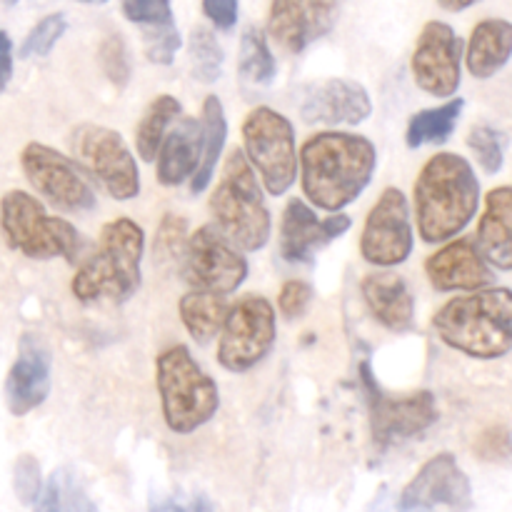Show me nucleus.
<instances>
[{
    "mask_svg": "<svg viewBox=\"0 0 512 512\" xmlns=\"http://www.w3.org/2000/svg\"><path fill=\"white\" fill-rule=\"evenodd\" d=\"M243 153L273 198L288 193L298 178V143L293 123L278 110L258 105L243 120Z\"/></svg>",
    "mask_w": 512,
    "mask_h": 512,
    "instance_id": "nucleus-8",
    "label": "nucleus"
},
{
    "mask_svg": "<svg viewBox=\"0 0 512 512\" xmlns=\"http://www.w3.org/2000/svg\"><path fill=\"white\" fill-rule=\"evenodd\" d=\"M465 110L463 98H448V103L438 108H425L410 118L408 130H405V143L410 150H418L423 145H440L455 133L458 120Z\"/></svg>",
    "mask_w": 512,
    "mask_h": 512,
    "instance_id": "nucleus-29",
    "label": "nucleus"
},
{
    "mask_svg": "<svg viewBox=\"0 0 512 512\" xmlns=\"http://www.w3.org/2000/svg\"><path fill=\"white\" fill-rule=\"evenodd\" d=\"M50 370L53 358L43 340L35 333H23L18 343V355L5 378L3 393L13 418H25L50 395Z\"/></svg>",
    "mask_w": 512,
    "mask_h": 512,
    "instance_id": "nucleus-20",
    "label": "nucleus"
},
{
    "mask_svg": "<svg viewBox=\"0 0 512 512\" xmlns=\"http://www.w3.org/2000/svg\"><path fill=\"white\" fill-rule=\"evenodd\" d=\"M203 155H200L198 170L190 178V193L198 195L213 180L215 168L220 163V155L225 150V140H228V118H225L223 100L218 95H208L203 100Z\"/></svg>",
    "mask_w": 512,
    "mask_h": 512,
    "instance_id": "nucleus-27",
    "label": "nucleus"
},
{
    "mask_svg": "<svg viewBox=\"0 0 512 512\" xmlns=\"http://www.w3.org/2000/svg\"><path fill=\"white\" fill-rule=\"evenodd\" d=\"M180 113H183V105L173 95H158L145 108L143 118H140L138 128H135V150H138V155L145 163H155L160 143H163L170 125L180 118Z\"/></svg>",
    "mask_w": 512,
    "mask_h": 512,
    "instance_id": "nucleus-30",
    "label": "nucleus"
},
{
    "mask_svg": "<svg viewBox=\"0 0 512 512\" xmlns=\"http://www.w3.org/2000/svg\"><path fill=\"white\" fill-rule=\"evenodd\" d=\"M228 308V295L208 293V290L195 288H190L178 303L180 320H183L185 330L200 345L210 343L220 333V328L225 323V315H228Z\"/></svg>",
    "mask_w": 512,
    "mask_h": 512,
    "instance_id": "nucleus-28",
    "label": "nucleus"
},
{
    "mask_svg": "<svg viewBox=\"0 0 512 512\" xmlns=\"http://www.w3.org/2000/svg\"><path fill=\"white\" fill-rule=\"evenodd\" d=\"M360 378L368 390L373 443L380 450L418 438L438 423V403H435V395L430 390H418V393L393 398V395L380 390L368 360L360 363Z\"/></svg>",
    "mask_w": 512,
    "mask_h": 512,
    "instance_id": "nucleus-11",
    "label": "nucleus"
},
{
    "mask_svg": "<svg viewBox=\"0 0 512 512\" xmlns=\"http://www.w3.org/2000/svg\"><path fill=\"white\" fill-rule=\"evenodd\" d=\"M433 330L448 348L475 360H500L512 350V290H470L433 315Z\"/></svg>",
    "mask_w": 512,
    "mask_h": 512,
    "instance_id": "nucleus-3",
    "label": "nucleus"
},
{
    "mask_svg": "<svg viewBox=\"0 0 512 512\" xmlns=\"http://www.w3.org/2000/svg\"><path fill=\"white\" fill-rule=\"evenodd\" d=\"M70 150L83 165L85 173L93 175L110 198L133 200L140 195V168L130 153L123 135L105 125H78L70 135Z\"/></svg>",
    "mask_w": 512,
    "mask_h": 512,
    "instance_id": "nucleus-10",
    "label": "nucleus"
},
{
    "mask_svg": "<svg viewBox=\"0 0 512 512\" xmlns=\"http://www.w3.org/2000/svg\"><path fill=\"white\" fill-rule=\"evenodd\" d=\"M98 63L103 68L105 78L115 85V88H125L130 83V55L128 45L118 33L103 38L98 48Z\"/></svg>",
    "mask_w": 512,
    "mask_h": 512,
    "instance_id": "nucleus-37",
    "label": "nucleus"
},
{
    "mask_svg": "<svg viewBox=\"0 0 512 512\" xmlns=\"http://www.w3.org/2000/svg\"><path fill=\"white\" fill-rule=\"evenodd\" d=\"M425 275L438 293H470L495 283L493 265L468 238H453L425 260Z\"/></svg>",
    "mask_w": 512,
    "mask_h": 512,
    "instance_id": "nucleus-21",
    "label": "nucleus"
},
{
    "mask_svg": "<svg viewBox=\"0 0 512 512\" xmlns=\"http://www.w3.org/2000/svg\"><path fill=\"white\" fill-rule=\"evenodd\" d=\"M345 0H273L268 10V38L283 53L300 55L335 28Z\"/></svg>",
    "mask_w": 512,
    "mask_h": 512,
    "instance_id": "nucleus-16",
    "label": "nucleus"
},
{
    "mask_svg": "<svg viewBox=\"0 0 512 512\" xmlns=\"http://www.w3.org/2000/svg\"><path fill=\"white\" fill-rule=\"evenodd\" d=\"M475 245L493 268L512 273V188L498 185L485 195Z\"/></svg>",
    "mask_w": 512,
    "mask_h": 512,
    "instance_id": "nucleus-25",
    "label": "nucleus"
},
{
    "mask_svg": "<svg viewBox=\"0 0 512 512\" xmlns=\"http://www.w3.org/2000/svg\"><path fill=\"white\" fill-rule=\"evenodd\" d=\"M190 65H193V78L203 85H213L223 75V45L208 25H195L190 33Z\"/></svg>",
    "mask_w": 512,
    "mask_h": 512,
    "instance_id": "nucleus-33",
    "label": "nucleus"
},
{
    "mask_svg": "<svg viewBox=\"0 0 512 512\" xmlns=\"http://www.w3.org/2000/svg\"><path fill=\"white\" fill-rule=\"evenodd\" d=\"M350 215L330 213L328 218H318L315 210L305 200L293 198L283 210L280 220V258L293 265H310L315 253L343 238L350 230Z\"/></svg>",
    "mask_w": 512,
    "mask_h": 512,
    "instance_id": "nucleus-18",
    "label": "nucleus"
},
{
    "mask_svg": "<svg viewBox=\"0 0 512 512\" xmlns=\"http://www.w3.org/2000/svg\"><path fill=\"white\" fill-rule=\"evenodd\" d=\"M123 15L130 23L143 28L145 58L155 65H170L183 45L175 25L170 0H123Z\"/></svg>",
    "mask_w": 512,
    "mask_h": 512,
    "instance_id": "nucleus-22",
    "label": "nucleus"
},
{
    "mask_svg": "<svg viewBox=\"0 0 512 512\" xmlns=\"http://www.w3.org/2000/svg\"><path fill=\"white\" fill-rule=\"evenodd\" d=\"M475 455L485 463H505L512 458V435L508 428H488L475 440Z\"/></svg>",
    "mask_w": 512,
    "mask_h": 512,
    "instance_id": "nucleus-40",
    "label": "nucleus"
},
{
    "mask_svg": "<svg viewBox=\"0 0 512 512\" xmlns=\"http://www.w3.org/2000/svg\"><path fill=\"white\" fill-rule=\"evenodd\" d=\"M218 338V363L243 375L263 363L278 338V315L263 295H245L230 305Z\"/></svg>",
    "mask_w": 512,
    "mask_h": 512,
    "instance_id": "nucleus-9",
    "label": "nucleus"
},
{
    "mask_svg": "<svg viewBox=\"0 0 512 512\" xmlns=\"http://www.w3.org/2000/svg\"><path fill=\"white\" fill-rule=\"evenodd\" d=\"M180 270L190 288L230 295L248 280L250 268L238 245L213 223L188 235Z\"/></svg>",
    "mask_w": 512,
    "mask_h": 512,
    "instance_id": "nucleus-12",
    "label": "nucleus"
},
{
    "mask_svg": "<svg viewBox=\"0 0 512 512\" xmlns=\"http://www.w3.org/2000/svg\"><path fill=\"white\" fill-rule=\"evenodd\" d=\"M473 485L460 468L453 453H438L430 458L415 478L400 493V510H470L473 508Z\"/></svg>",
    "mask_w": 512,
    "mask_h": 512,
    "instance_id": "nucleus-17",
    "label": "nucleus"
},
{
    "mask_svg": "<svg viewBox=\"0 0 512 512\" xmlns=\"http://www.w3.org/2000/svg\"><path fill=\"white\" fill-rule=\"evenodd\" d=\"M38 510H68V512H93L95 505L90 503L88 493H85L83 483L75 475V470L70 468H58L48 478V483H43V493H40Z\"/></svg>",
    "mask_w": 512,
    "mask_h": 512,
    "instance_id": "nucleus-32",
    "label": "nucleus"
},
{
    "mask_svg": "<svg viewBox=\"0 0 512 512\" xmlns=\"http://www.w3.org/2000/svg\"><path fill=\"white\" fill-rule=\"evenodd\" d=\"M15 3H20V0H8V5H15Z\"/></svg>",
    "mask_w": 512,
    "mask_h": 512,
    "instance_id": "nucleus-45",
    "label": "nucleus"
},
{
    "mask_svg": "<svg viewBox=\"0 0 512 512\" xmlns=\"http://www.w3.org/2000/svg\"><path fill=\"white\" fill-rule=\"evenodd\" d=\"M468 73L478 80L498 75L512 58V23L505 18H485L473 28L465 48Z\"/></svg>",
    "mask_w": 512,
    "mask_h": 512,
    "instance_id": "nucleus-26",
    "label": "nucleus"
},
{
    "mask_svg": "<svg viewBox=\"0 0 512 512\" xmlns=\"http://www.w3.org/2000/svg\"><path fill=\"white\" fill-rule=\"evenodd\" d=\"M155 385L170 433L193 435L218 415V383L200 368L188 345H170L158 355Z\"/></svg>",
    "mask_w": 512,
    "mask_h": 512,
    "instance_id": "nucleus-5",
    "label": "nucleus"
},
{
    "mask_svg": "<svg viewBox=\"0 0 512 512\" xmlns=\"http://www.w3.org/2000/svg\"><path fill=\"white\" fill-rule=\"evenodd\" d=\"M13 490L23 505L35 508L40 493H43V473L40 463L30 453H23L13 465Z\"/></svg>",
    "mask_w": 512,
    "mask_h": 512,
    "instance_id": "nucleus-38",
    "label": "nucleus"
},
{
    "mask_svg": "<svg viewBox=\"0 0 512 512\" xmlns=\"http://www.w3.org/2000/svg\"><path fill=\"white\" fill-rule=\"evenodd\" d=\"M80 3H108V0H80Z\"/></svg>",
    "mask_w": 512,
    "mask_h": 512,
    "instance_id": "nucleus-44",
    "label": "nucleus"
},
{
    "mask_svg": "<svg viewBox=\"0 0 512 512\" xmlns=\"http://www.w3.org/2000/svg\"><path fill=\"white\" fill-rule=\"evenodd\" d=\"M203 155V123L195 118H180L173 130H168L155 155V173L160 185L178 188L193 178Z\"/></svg>",
    "mask_w": 512,
    "mask_h": 512,
    "instance_id": "nucleus-23",
    "label": "nucleus"
},
{
    "mask_svg": "<svg viewBox=\"0 0 512 512\" xmlns=\"http://www.w3.org/2000/svg\"><path fill=\"white\" fill-rule=\"evenodd\" d=\"M313 288L305 280H288L278 293V310L288 320L303 318L313 303Z\"/></svg>",
    "mask_w": 512,
    "mask_h": 512,
    "instance_id": "nucleus-39",
    "label": "nucleus"
},
{
    "mask_svg": "<svg viewBox=\"0 0 512 512\" xmlns=\"http://www.w3.org/2000/svg\"><path fill=\"white\" fill-rule=\"evenodd\" d=\"M0 233L10 250L30 260L60 258L73 263L83 245L75 225L48 215L45 205L25 190H8L0 198Z\"/></svg>",
    "mask_w": 512,
    "mask_h": 512,
    "instance_id": "nucleus-7",
    "label": "nucleus"
},
{
    "mask_svg": "<svg viewBox=\"0 0 512 512\" xmlns=\"http://www.w3.org/2000/svg\"><path fill=\"white\" fill-rule=\"evenodd\" d=\"M215 225L245 253H258L268 245L273 218L265 205L263 185L243 150L228 153L218 185L210 195Z\"/></svg>",
    "mask_w": 512,
    "mask_h": 512,
    "instance_id": "nucleus-6",
    "label": "nucleus"
},
{
    "mask_svg": "<svg viewBox=\"0 0 512 512\" xmlns=\"http://www.w3.org/2000/svg\"><path fill=\"white\" fill-rule=\"evenodd\" d=\"M463 55V38L448 23H425L410 55L415 85L433 98H453L463 83Z\"/></svg>",
    "mask_w": 512,
    "mask_h": 512,
    "instance_id": "nucleus-15",
    "label": "nucleus"
},
{
    "mask_svg": "<svg viewBox=\"0 0 512 512\" xmlns=\"http://www.w3.org/2000/svg\"><path fill=\"white\" fill-rule=\"evenodd\" d=\"M298 110L303 123L338 128L365 123L373 113V100L358 80L328 78L305 85Z\"/></svg>",
    "mask_w": 512,
    "mask_h": 512,
    "instance_id": "nucleus-19",
    "label": "nucleus"
},
{
    "mask_svg": "<svg viewBox=\"0 0 512 512\" xmlns=\"http://www.w3.org/2000/svg\"><path fill=\"white\" fill-rule=\"evenodd\" d=\"M415 233L408 198L400 188H385L370 208L360 233V253L373 268H398L413 255Z\"/></svg>",
    "mask_w": 512,
    "mask_h": 512,
    "instance_id": "nucleus-14",
    "label": "nucleus"
},
{
    "mask_svg": "<svg viewBox=\"0 0 512 512\" xmlns=\"http://www.w3.org/2000/svg\"><path fill=\"white\" fill-rule=\"evenodd\" d=\"M68 30V20L63 13H50L45 15L35 28L25 35L23 45H20V58H43L53 50V45L63 38Z\"/></svg>",
    "mask_w": 512,
    "mask_h": 512,
    "instance_id": "nucleus-36",
    "label": "nucleus"
},
{
    "mask_svg": "<svg viewBox=\"0 0 512 512\" xmlns=\"http://www.w3.org/2000/svg\"><path fill=\"white\" fill-rule=\"evenodd\" d=\"M480 0H438V5L443 10H448V13H463V10L473 8V5H478Z\"/></svg>",
    "mask_w": 512,
    "mask_h": 512,
    "instance_id": "nucleus-43",
    "label": "nucleus"
},
{
    "mask_svg": "<svg viewBox=\"0 0 512 512\" xmlns=\"http://www.w3.org/2000/svg\"><path fill=\"white\" fill-rule=\"evenodd\" d=\"M20 168L38 195L63 213H90L98 205L93 185L65 153L50 145L28 143L20 153Z\"/></svg>",
    "mask_w": 512,
    "mask_h": 512,
    "instance_id": "nucleus-13",
    "label": "nucleus"
},
{
    "mask_svg": "<svg viewBox=\"0 0 512 512\" xmlns=\"http://www.w3.org/2000/svg\"><path fill=\"white\" fill-rule=\"evenodd\" d=\"M378 168V148L370 138L343 130L313 133L298 150V175L313 208H348L365 193Z\"/></svg>",
    "mask_w": 512,
    "mask_h": 512,
    "instance_id": "nucleus-1",
    "label": "nucleus"
},
{
    "mask_svg": "<svg viewBox=\"0 0 512 512\" xmlns=\"http://www.w3.org/2000/svg\"><path fill=\"white\" fill-rule=\"evenodd\" d=\"M468 148L485 173L498 175L505 165L508 135L500 133L493 125H473L468 133Z\"/></svg>",
    "mask_w": 512,
    "mask_h": 512,
    "instance_id": "nucleus-34",
    "label": "nucleus"
},
{
    "mask_svg": "<svg viewBox=\"0 0 512 512\" xmlns=\"http://www.w3.org/2000/svg\"><path fill=\"white\" fill-rule=\"evenodd\" d=\"M13 78V40L5 30H0V90Z\"/></svg>",
    "mask_w": 512,
    "mask_h": 512,
    "instance_id": "nucleus-42",
    "label": "nucleus"
},
{
    "mask_svg": "<svg viewBox=\"0 0 512 512\" xmlns=\"http://www.w3.org/2000/svg\"><path fill=\"white\" fill-rule=\"evenodd\" d=\"M203 13L218 30H233L238 23V0H203Z\"/></svg>",
    "mask_w": 512,
    "mask_h": 512,
    "instance_id": "nucleus-41",
    "label": "nucleus"
},
{
    "mask_svg": "<svg viewBox=\"0 0 512 512\" xmlns=\"http://www.w3.org/2000/svg\"><path fill=\"white\" fill-rule=\"evenodd\" d=\"M143 255V228L130 218L110 220L100 230L98 248L73 275L70 290L80 303H125L143 283Z\"/></svg>",
    "mask_w": 512,
    "mask_h": 512,
    "instance_id": "nucleus-4",
    "label": "nucleus"
},
{
    "mask_svg": "<svg viewBox=\"0 0 512 512\" xmlns=\"http://www.w3.org/2000/svg\"><path fill=\"white\" fill-rule=\"evenodd\" d=\"M363 300L370 315L390 333H408L415 325V298L408 283L395 273H370L363 278Z\"/></svg>",
    "mask_w": 512,
    "mask_h": 512,
    "instance_id": "nucleus-24",
    "label": "nucleus"
},
{
    "mask_svg": "<svg viewBox=\"0 0 512 512\" xmlns=\"http://www.w3.org/2000/svg\"><path fill=\"white\" fill-rule=\"evenodd\" d=\"M415 223L428 245L458 238L480 208V180L468 158L435 153L415 180Z\"/></svg>",
    "mask_w": 512,
    "mask_h": 512,
    "instance_id": "nucleus-2",
    "label": "nucleus"
},
{
    "mask_svg": "<svg viewBox=\"0 0 512 512\" xmlns=\"http://www.w3.org/2000/svg\"><path fill=\"white\" fill-rule=\"evenodd\" d=\"M188 235V218H183V215L178 213H165L153 240V250L158 263H180L185 253V245H188Z\"/></svg>",
    "mask_w": 512,
    "mask_h": 512,
    "instance_id": "nucleus-35",
    "label": "nucleus"
},
{
    "mask_svg": "<svg viewBox=\"0 0 512 512\" xmlns=\"http://www.w3.org/2000/svg\"><path fill=\"white\" fill-rule=\"evenodd\" d=\"M238 73L250 85H270L278 73L275 55L268 45V33H263L255 25H248L240 35Z\"/></svg>",
    "mask_w": 512,
    "mask_h": 512,
    "instance_id": "nucleus-31",
    "label": "nucleus"
}]
</instances>
